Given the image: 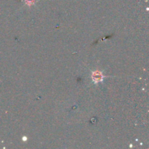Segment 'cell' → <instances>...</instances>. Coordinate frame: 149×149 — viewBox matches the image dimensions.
Segmentation results:
<instances>
[{
	"label": "cell",
	"mask_w": 149,
	"mask_h": 149,
	"mask_svg": "<svg viewBox=\"0 0 149 149\" xmlns=\"http://www.w3.org/2000/svg\"><path fill=\"white\" fill-rule=\"evenodd\" d=\"M26 2L28 5L31 6L34 4V0H26Z\"/></svg>",
	"instance_id": "7a4b0ae2"
},
{
	"label": "cell",
	"mask_w": 149,
	"mask_h": 149,
	"mask_svg": "<svg viewBox=\"0 0 149 149\" xmlns=\"http://www.w3.org/2000/svg\"><path fill=\"white\" fill-rule=\"evenodd\" d=\"M104 76L103 75V73L100 71H93L91 74V79L95 84H98L100 81H103Z\"/></svg>",
	"instance_id": "6da1fadb"
}]
</instances>
